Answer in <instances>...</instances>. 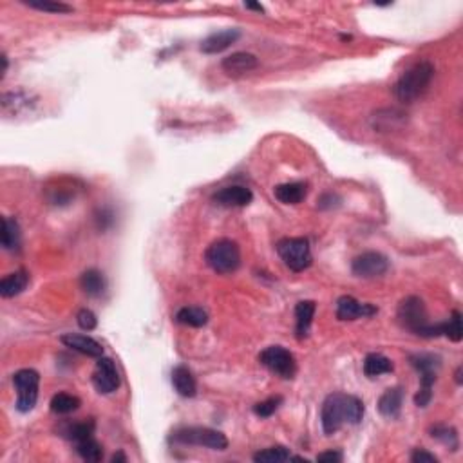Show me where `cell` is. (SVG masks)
Wrapping results in <instances>:
<instances>
[{"label":"cell","mask_w":463,"mask_h":463,"mask_svg":"<svg viewBox=\"0 0 463 463\" xmlns=\"http://www.w3.org/2000/svg\"><path fill=\"white\" fill-rule=\"evenodd\" d=\"M364 413V402L353 395H345V393H331L326 396L322 409H320V420H322V429L328 436L338 433L342 427L348 426H358L362 421Z\"/></svg>","instance_id":"6da1fadb"},{"label":"cell","mask_w":463,"mask_h":463,"mask_svg":"<svg viewBox=\"0 0 463 463\" xmlns=\"http://www.w3.org/2000/svg\"><path fill=\"white\" fill-rule=\"evenodd\" d=\"M396 317H398V322H400L402 328L414 333L418 337L436 338L443 335V322L431 324L429 320H427L426 304H424L420 297H414V295L405 297L400 303V306H398Z\"/></svg>","instance_id":"7a4b0ae2"},{"label":"cell","mask_w":463,"mask_h":463,"mask_svg":"<svg viewBox=\"0 0 463 463\" xmlns=\"http://www.w3.org/2000/svg\"><path fill=\"white\" fill-rule=\"evenodd\" d=\"M434 76V65L427 60L414 63L395 84L396 98L404 103H413L414 100L426 93Z\"/></svg>","instance_id":"3957f363"},{"label":"cell","mask_w":463,"mask_h":463,"mask_svg":"<svg viewBox=\"0 0 463 463\" xmlns=\"http://www.w3.org/2000/svg\"><path fill=\"white\" fill-rule=\"evenodd\" d=\"M409 360L420 375V389L414 395V404H417V407H427L433 400V386L436 382L440 367H442L440 357L431 353H418L411 355Z\"/></svg>","instance_id":"277c9868"},{"label":"cell","mask_w":463,"mask_h":463,"mask_svg":"<svg viewBox=\"0 0 463 463\" xmlns=\"http://www.w3.org/2000/svg\"><path fill=\"white\" fill-rule=\"evenodd\" d=\"M205 261L215 274H234L241 266V250L236 241L217 239L205 252Z\"/></svg>","instance_id":"5b68a950"},{"label":"cell","mask_w":463,"mask_h":463,"mask_svg":"<svg viewBox=\"0 0 463 463\" xmlns=\"http://www.w3.org/2000/svg\"><path fill=\"white\" fill-rule=\"evenodd\" d=\"M277 253L291 272L299 274L312 266V248L306 237H284L277 243Z\"/></svg>","instance_id":"8992f818"},{"label":"cell","mask_w":463,"mask_h":463,"mask_svg":"<svg viewBox=\"0 0 463 463\" xmlns=\"http://www.w3.org/2000/svg\"><path fill=\"white\" fill-rule=\"evenodd\" d=\"M170 440L182 445L207 447L214 451H224L228 447L227 436L221 431L210 429V427H183L172 433Z\"/></svg>","instance_id":"52a82bcc"},{"label":"cell","mask_w":463,"mask_h":463,"mask_svg":"<svg viewBox=\"0 0 463 463\" xmlns=\"http://www.w3.org/2000/svg\"><path fill=\"white\" fill-rule=\"evenodd\" d=\"M13 383L17 388V409L20 413L33 411L38 400L40 375L34 369H20L13 375Z\"/></svg>","instance_id":"ba28073f"},{"label":"cell","mask_w":463,"mask_h":463,"mask_svg":"<svg viewBox=\"0 0 463 463\" xmlns=\"http://www.w3.org/2000/svg\"><path fill=\"white\" fill-rule=\"evenodd\" d=\"M259 362L281 379H293L297 373V362L290 350L282 345H269L259 355Z\"/></svg>","instance_id":"9c48e42d"},{"label":"cell","mask_w":463,"mask_h":463,"mask_svg":"<svg viewBox=\"0 0 463 463\" xmlns=\"http://www.w3.org/2000/svg\"><path fill=\"white\" fill-rule=\"evenodd\" d=\"M120 379L116 362L109 357H100L93 373V386L100 395H110L120 388Z\"/></svg>","instance_id":"30bf717a"},{"label":"cell","mask_w":463,"mask_h":463,"mask_svg":"<svg viewBox=\"0 0 463 463\" xmlns=\"http://www.w3.org/2000/svg\"><path fill=\"white\" fill-rule=\"evenodd\" d=\"M389 269V259L380 252H364L351 262V272L357 277L375 279Z\"/></svg>","instance_id":"8fae6325"},{"label":"cell","mask_w":463,"mask_h":463,"mask_svg":"<svg viewBox=\"0 0 463 463\" xmlns=\"http://www.w3.org/2000/svg\"><path fill=\"white\" fill-rule=\"evenodd\" d=\"M379 313V307L373 304H364L351 295H342L337 300V319L338 320H357L364 317H373Z\"/></svg>","instance_id":"7c38bea8"},{"label":"cell","mask_w":463,"mask_h":463,"mask_svg":"<svg viewBox=\"0 0 463 463\" xmlns=\"http://www.w3.org/2000/svg\"><path fill=\"white\" fill-rule=\"evenodd\" d=\"M253 194L252 190L246 189V186L234 185V186H224V189L217 190L214 194V201L221 207H248L252 203Z\"/></svg>","instance_id":"4fadbf2b"},{"label":"cell","mask_w":463,"mask_h":463,"mask_svg":"<svg viewBox=\"0 0 463 463\" xmlns=\"http://www.w3.org/2000/svg\"><path fill=\"white\" fill-rule=\"evenodd\" d=\"M63 345H68L69 350L78 351L82 355H87V357L100 358L103 357V348L98 341H94L93 337H87V335H80V333H65L60 337Z\"/></svg>","instance_id":"5bb4252c"},{"label":"cell","mask_w":463,"mask_h":463,"mask_svg":"<svg viewBox=\"0 0 463 463\" xmlns=\"http://www.w3.org/2000/svg\"><path fill=\"white\" fill-rule=\"evenodd\" d=\"M259 65V58L252 53H244V51H239V53H231L228 55L227 58H223L221 62V68L227 75L230 76H241L246 75V72L253 71Z\"/></svg>","instance_id":"9a60e30c"},{"label":"cell","mask_w":463,"mask_h":463,"mask_svg":"<svg viewBox=\"0 0 463 463\" xmlns=\"http://www.w3.org/2000/svg\"><path fill=\"white\" fill-rule=\"evenodd\" d=\"M241 38V31L237 30H223L217 31V33H212L210 37H207L201 42L199 49L207 55H217L221 51L228 49L231 44H236Z\"/></svg>","instance_id":"2e32d148"},{"label":"cell","mask_w":463,"mask_h":463,"mask_svg":"<svg viewBox=\"0 0 463 463\" xmlns=\"http://www.w3.org/2000/svg\"><path fill=\"white\" fill-rule=\"evenodd\" d=\"M315 312L317 304L313 300H300L295 306V333H297L299 341H304L310 335Z\"/></svg>","instance_id":"e0dca14e"},{"label":"cell","mask_w":463,"mask_h":463,"mask_svg":"<svg viewBox=\"0 0 463 463\" xmlns=\"http://www.w3.org/2000/svg\"><path fill=\"white\" fill-rule=\"evenodd\" d=\"M404 404V389L402 388H389L383 391L379 400V411L386 418H398Z\"/></svg>","instance_id":"ac0fdd59"},{"label":"cell","mask_w":463,"mask_h":463,"mask_svg":"<svg viewBox=\"0 0 463 463\" xmlns=\"http://www.w3.org/2000/svg\"><path fill=\"white\" fill-rule=\"evenodd\" d=\"M172 386L183 398H194L198 395V383H196L192 371L185 366H176L172 369Z\"/></svg>","instance_id":"d6986e66"},{"label":"cell","mask_w":463,"mask_h":463,"mask_svg":"<svg viewBox=\"0 0 463 463\" xmlns=\"http://www.w3.org/2000/svg\"><path fill=\"white\" fill-rule=\"evenodd\" d=\"M274 194L277 201H281L282 205H299L300 201L306 199L307 185L300 182L282 183V185L275 186Z\"/></svg>","instance_id":"ffe728a7"},{"label":"cell","mask_w":463,"mask_h":463,"mask_svg":"<svg viewBox=\"0 0 463 463\" xmlns=\"http://www.w3.org/2000/svg\"><path fill=\"white\" fill-rule=\"evenodd\" d=\"M27 284H30V274L25 269L13 272L0 281V295L4 299H11L15 295H20L27 288Z\"/></svg>","instance_id":"44dd1931"},{"label":"cell","mask_w":463,"mask_h":463,"mask_svg":"<svg viewBox=\"0 0 463 463\" xmlns=\"http://www.w3.org/2000/svg\"><path fill=\"white\" fill-rule=\"evenodd\" d=\"M80 288L89 297H100V295H103V291L107 290L106 275L96 268L85 269L80 277Z\"/></svg>","instance_id":"7402d4cb"},{"label":"cell","mask_w":463,"mask_h":463,"mask_svg":"<svg viewBox=\"0 0 463 463\" xmlns=\"http://www.w3.org/2000/svg\"><path fill=\"white\" fill-rule=\"evenodd\" d=\"M395 369L391 358H388L382 353H369L364 358V375L367 379H376L380 375L391 373Z\"/></svg>","instance_id":"603a6c76"},{"label":"cell","mask_w":463,"mask_h":463,"mask_svg":"<svg viewBox=\"0 0 463 463\" xmlns=\"http://www.w3.org/2000/svg\"><path fill=\"white\" fill-rule=\"evenodd\" d=\"M20 227H18V221L15 217H4L2 220V234H0V241H2V246L9 252L13 250L20 248Z\"/></svg>","instance_id":"cb8c5ba5"},{"label":"cell","mask_w":463,"mask_h":463,"mask_svg":"<svg viewBox=\"0 0 463 463\" xmlns=\"http://www.w3.org/2000/svg\"><path fill=\"white\" fill-rule=\"evenodd\" d=\"M94 429H96V424H94V420H84V421H75V424H68L65 426V429H63V436L68 440H71V442L78 443L82 442V440H87L91 438L94 434Z\"/></svg>","instance_id":"d4e9b609"},{"label":"cell","mask_w":463,"mask_h":463,"mask_svg":"<svg viewBox=\"0 0 463 463\" xmlns=\"http://www.w3.org/2000/svg\"><path fill=\"white\" fill-rule=\"evenodd\" d=\"M176 322L183 326H190V328H203V326H207L208 315L201 307L186 306L176 313Z\"/></svg>","instance_id":"484cf974"},{"label":"cell","mask_w":463,"mask_h":463,"mask_svg":"<svg viewBox=\"0 0 463 463\" xmlns=\"http://www.w3.org/2000/svg\"><path fill=\"white\" fill-rule=\"evenodd\" d=\"M80 398L75 395H69V393H58L51 398V411L55 414H69L75 413L76 409L80 407Z\"/></svg>","instance_id":"4316f807"},{"label":"cell","mask_w":463,"mask_h":463,"mask_svg":"<svg viewBox=\"0 0 463 463\" xmlns=\"http://www.w3.org/2000/svg\"><path fill=\"white\" fill-rule=\"evenodd\" d=\"M76 452L85 459V462H101L103 458V447L94 440V436L87 440H82V442L76 443Z\"/></svg>","instance_id":"83f0119b"},{"label":"cell","mask_w":463,"mask_h":463,"mask_svg":"<svg viewBox=\"0 0 463 463\" xmlns=\"http://www.w3.org/2000/svg\"><path fill=\"white\" fill-rule=\"evenodd\" d=\"M290 458H291L290 451L282 445L268 447L265 451H259L253 455V462L257 463H282V462H288Z\"/></svg>","instance_id":"f1b7e54d"},{"label":"cell","mask_w":463,"mask_h":463,"mask_svg":"<svg viewBox=\"0 0 463 463\" xmlns=\"http://www.w3.org/2000/svg\"><path fill=\"white\" fill-rule=\"evenodd\" d=\"M22 4L30 6L31 9H38L44 13H71L72 6L63 4V2H56V0H22Z\"/></svg>","instance_id":"f546056e"},{"label":"cell","mask_w":463,"mask_h":463,"mask_svg":"<svg viewBox=\"0 0 463 463\" xmlns=\"http://www.w3.org/2000/svg\"><path fill=\"white\" fill-rule=\"evenodd\" d=\"M431 436H433L434 440L442 442L443 445H447L449 449H452V451H456V449H458V445H459L458 433H456L455 427L434 426V427H431Z\"/></svg>","instance_id":"4dcf8cb0"},{"label":"cell","mask_w":463,"mask_h":463,"mask_svg":"<svg viewBox=\"0 0 463 463\" xmlns=\"http://www.w3.org/2000/svg\"><path fill=\"white\" fill-rule=\"evenodd\" d=\"M443 335L451 342H459L463 338V326H462V313L452 312V317L443 322Z\"/></svg>","instance_id":"1f68e13d"},{"label":"cell","mask_w":463,"mask_h":463,"mask_svg":"<svg viewBox=\"0 0 463 463\" xmlns=\"http://www.w3.org/2000/svg\"><path fill=\"white\" fill-rule=\"evenodd\" d=\"M281 404H282V396H269L266 400L253 405V413H255L259 418H269L279 407H281Z\"/></svg>","instance_id":"d6a6232c"},{"label":"cell","mask_w":463,"mask_h":463,"mask_svg":"<svg viewBox=\"0 0 463 463\" xmlns=\"http://www.w3.org/2000/svg\"><path fill=\"white\" fill-rule=\"evenodd\" d=\"M76 322H78V326H80L84 331H93V329L98 326L96 315H94L91 310H87V307H84V310L78 312V315H76Z\"/></svg>","instance_id":"836d02e7"},{"label":"cell","mask_w":463,"mask_h":463,"mask_svg":"<svg viewBox=\"0 0 463 463\" xmlns=\"http://www.w3.org/2000/svg\"><path fill=\"white\" fill-rule=\"evenodd\" d=\"M411 462L413 463H436L438 458L433 455V452H427L426 449H414V452L411 455Z\"/></svg>","instance_id":"e575fe53"},{"label":"cell","mask_w":463,"mask_h":463,"mask_svg":"<svg viewBox=\"0 0 463 463\" xmlns=\"http://www.w3.org/2000/svg\"><path fill=\"white\" fill-rule=\"evenodd\" d=\"M342 452L341 451H326V452H320L319 456H317V462H329V463H338L342 462Z\"/></svg>","instance_id":"d590c367"},{"label":"cell","mask_w":463,"mask_h":463,"mask_svg":"<svg viewBox=\"0 0 463 463\" xmlns=\"http://www.w3.org/2000/svg\"><path fill=\"white\" fill-rule=\"evenodd\" d=\"M0 60H2V72H0V80H4L6 72H8V56L2 55L0 56Z\"/></svg>","instance_id":"8d00e7d4"},{"label":"cell","mask_w":463,"mask_h":463,"mask_svg":"<svg viewBox=\"0 0 463 463\" xmlns=\"http://www.w3.org/2000/svg\"><path fill=\"white\" fill-rule=\"evenodd\" d=\"M244 8L246 9H255V11H265V8H262L261 4H253V2H246V4H244Z\"/></svg>","instance_id":"74e56055"},{"label":"cell","mask_w":463,"mask_h":463,"mask_svg":"<svg viewBox=\"0 0 463 463\" xmlns=\"http://www.w3.org/2000/svg\"><path fill=\"white\" fill-rule=\"evenodd\" d=\"M110 462H113V463H116V462H127V456L123 455V452H118V455H114L113 456V459H110Z\"/></svg>","instance_id":"f35d334b"},{"label":"cell","mask_w":463,"mask_h":463,"mask_svg":"<svg viewBox=\"0 0 463 463\" xmlns=\"http://www.w3.org/2000/svg\"><path fill=\"white\" fill-rule=\"evenodd\" d=\"M456 382L462 383V367H458V369H456Z\"/></svg>","instance_id":"ab89813d"}]
</instances>
